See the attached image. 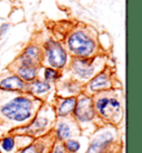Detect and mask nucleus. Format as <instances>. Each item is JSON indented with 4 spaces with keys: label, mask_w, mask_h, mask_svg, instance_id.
I'll return each instance as SVG.
<instances>
[{
    "label": "nucleus",
    "mask_w": 142,
    "mask_h": 153,
    "mask_svg": "<svg viewBox=\"0 0 142 153\" xmlns=\"http://www.w3.org/2000/svg\"><path fill=\"white\" fill-rule=\"evenodd\" d=\"M43 103L28 92L0 91V128L7 133L27 126Z\"/></svg>",
    "instance_id": "nucleus-1"
},
{
    "label": "nucleus",
    "mask_w": 142,
    "mask_h": 153,
    "mask_svg": "<svg viewBox=\"0 0 142 153\" xmlns=\"http://www.w3.org/2000/svg\"><path fill=\"white\" fill-rule=\"evenodd\" d=\"M93 108L100 126L120 128L124 119V103L122 94L115 89H110L92 96Z\"/></svg>",
    "instance_id": "nucleus-2"
},
{
    "label": "nucleus",
    "mask_w": 142,
    "mask_h": 153,
    "mask_svg": "<svg viewBox=\"0 0 142 153\" xmlns=\"http://www.w3.org/2000/svg\"><path fill=\"white\" fill-rule=\"evenodd\" d=\"M54 121H56V115H54L52 105L48 103H43L41 108L36 113L33 119L27 126L18 129L9 131L7 133H10L15 137H23L30 140H35L37 138L43 137L52 131Z\"/></svg>",
    "instance_id": "nucleus-3"
},
{
    "label": "nucleus",
    "mask_w": 142,
    "mask_h": 153,
    "mask_svg": "<svg viewBox=\"0 0 142 153\" xmlns=\"http://www.w3.org/2000/svg\"><path fill=\"white\" fill-rule=\"evenodd\" d=\"M72 118L76 120L78 126H80L82 134H83V132H88L89 131V135H90L99 126H101L98 119H97L96 111H94V108H93L92 97L88 96L83 92L77 97Z\"/></svg>",
    "instance_id": "nucleus-4"
},
{
    "label": "nucleus",
    "mask_w": 142,
    "mask_h": 153,
    "mask_svg": "<svg viewBox=\"0 0 142 153\" xmlns=\"http://www.w3.org/2000/svg\"><path fill=\"white\" fill-rule=\"evenodd\" d=\"M122 141L119 128L111 126H101L92 134L85 153H106Z\"/></svg>",
    "instance_id": "nucleus-5"
},
{
    "label": "nucleus",
    "mask_w": 142,
    "mask_h": 153,
    "mask_svg": "<svg viewBox=\"0 0 142 153\" xmlns=\"http://www.w3.org/2000/svg\"><path fill=\"white\" fill-rule=\"evenodd\" d=\"M65 47L73 58H93L97 51L96 40L83 30L71 32L65 41Z\"/></svg>",
    "instance_id": "nucleus-6"
},
{
    "label": "nucleus",
    "mask_w": 142,
    "mask_h": 153,
    "mask_svg": "<svg viewBox=\"0 0 142 153\" xmlns=\"http://www.w3.org/2000/svg\"><path fill=\"white\" fill-rule=\"evenodd\" d=\"M42 61H46L48 67L57 70L65 69L68 63V52L60 42L50 39L43 45Z\"/></svg>",
    "instance_id": "nucleus-7"
},
{
    "label": "nucleus",
    "mask_w": 142,
    "mask_h": 153,
    "mask_svg": "<svg viewBox=\"0 0 142 153\" xmlns=\"http://www.w3.org/2000/svg\"><path fill=\"white\" fill-rule=\"evenodd\" d=\"M52 133L56 141L65 142L69 139H77L78 137L82 135V131L76 120L72 117H68L56 119Z\"/></svg>",
    "instance_id": "nucleus-8"
},
{
    "label": "nucleus",
    "mask_w": 142,
    "mask_h": 153,
    "mask_svg": "<svg viewBox=\"0 0 142 153\" xmlns=\"http://www.w3.org/2000/svg\"><path fill=\"white\" fill-rule=\"evenodd\" d=\"M110 89H114L113 80L111 78V73L108 70H103L101 72H98L92 79L88 81V83L83 88V93L92 97L96 93L102 91H107Z\"/></svg>",
    "instance_id": "nucleus-9"
},
{
    "label": "nucleus",
    "mask_w": 142,
    "mask_h": 153,
    "mask_svg": "<svg viewBox=\"0 0 142 153\" xmlns=\"http://www.w3.org/2000/svg\"><path fill=\"white\" fill-rule=\"evenodd\" d=\"M71 70L74 76L81 81H89L98 73L93 58H73Z\"/></svg>",
    "instance_id": "nucleus-10"
},
{
    "label": "nucleus",
    "mask_w": 142,
    "mask_h": 153,
    "mask_svg": "<svg viewBox=\"0 0 142 153\" xmlns=\"http://www.w3.org/2000/svg\"><path fill=\"white\" fill-rule=\"evenodd\" d=\"M54 142L52 131L48 134L32 140L26 146L17 150L15 153H49V150Z\"/></svg>",
    "instance_id": "nucleus-11"
},
{
    "label": "nucleus",
    "mask_w": 142,
    "mask_h": 153,
    "mask_svg": "<svg viewBox=\"0 0 142 153\" xmlns=\"http://www.w3.org/2000/svg\"><path fill=\"white\" fill-rule=\"evenodd\" d=\"M42 49L37 45H29L25 48L22 53L17 59V63L26 65H32V67H40L42 62Z\"/></svg>",
    "instance_id": "nucleus-12"
},
{
    "label": "nucleus",
    "mask_w": 142,
    "mask_h": 153,
    "mask_svg": "<svg viewBox=\"0 0 142 153\" xmlns=\"http://www.w3.org/2000/svg\"><path fill=\"white\" fill-rule=\"evenodd\" d=\"M76 101H77V97H69V98L57 97L51 103L56 119L72 117L73 110L76 107Z\"/></svg>",
    "instance_id": "nucleus-13"
},
{
    "label": "nucleus",
    "mask_w": 142,
    "mask_h": 153,
    "mask_svg": "<svg viewBox=\"0 0 142 153\" xmlns=\"http://www.w3.org/2000/svg\"><path fill=\"white\" fill-rule=\"evenodd\" d=\"M51 90H52V84L45 81L43 79H38L37 78L32 82L28 83L27 92L32 97H35L36 99L45 102L47 96L49 94Z\"/></svg>",
    "instance_id": "nucleus-14"
},
{
    "label": "nucleus",
    "mask_w": 142,
    "mask_h": 153,
    "mask_svg": "<svg viewBox=\"0 0 142 153\" xmlns=\"http://www.w3.org/2000/svg\"><path fill=\"white\" fill-rule=\"evenodd\" d=\"M28 83L23 82L18 76L9 74L0 80V91L6 92H27Z\"/></svg>",
    "instance_id": "nucleus-15"
},
{
    "label": "nucleus",
    "mask_w": 142,
    "mask_h": 153,
    "mask_svg": "<svg viewBox=\"0 0 142 153\" xmlns=\"http://www.w3.org/2000/svg\"><path fill=\"white\" fill-rule=\"evenodd\" d=\"M16 76H18L26 83H30L38 76V67H32V65H26L17 63L16 65Z\"/></svg>",
    "instance_id": "nucleus-16"
},
{
    "label": "nucleus",
    "mask_w": 142,
    "mask_h": 153,
    "mask_svg": "<svg viewBox=\"0 0 142 153\" xmlns=\"http://www.w3.org/2000/svg\"><path fill=\"white\" fill-rule=\"evenodd\" d=\"M0 149L4 153H13L17 151V138L10 133L4 134L0 138Z\"/></svg>",
    "instance_id": "nucleus-17"
},
{
    "label": "nucleus",
    "mask_w": 142,
    "mask_h": 153,
    "mask_svg": "<svg viewBox=\"0 0 142 153\" xmlns=\"http://www.w3.org/2000/svg\"><path fill=\"white\" fill-rule=\"evenodd\" d=\"M61 76V73L60 71L57 69H54V68H50V67H47L43 70V80L49 82V83H52V82H56L60 79Z\"/></svg>",
    "instance_id": "nucleus-18"
},
{
    "label": "nucleus",
    "mask_w": 142,
    "mask_h": 153,
    "mask_svg": "<svg viewBox=\"0 0 142 153\" xmlns=\"http://www.w3.org/2000/svg\"><path fill=\"white\" fill-rule=\"evenodd\" d=\"M62 143H63V146L68 153H78L80 151L81 144L77 139H69Z\"/></svg>",
    "instance_id": "nucleus-19"
},
{
    "label": "nucleus",
    "mask_w": 142,
    "mask_h": 153,
    "mask_svg": "<svg viewBox=\"0 0 142 153\" xmlns=\"http://www.w3.org/2000/svg\"><path fill=\"white\" fill-rule=\"evenodd\" d=\"M49 153H68V152L65 151L62 142H59L54 140V142L52 143V146H51V148H50V150H49Z\"/></svg>",
    "instance_id": "nucleus-20"
},
{
    "label": "nucleus",
    "mask_w": 142,
    "mask_h": 153,
    "mask_svg": "<svg viewBox=\"0 0 142 153\" xmlns=\"http://www.w3.org/2000/svg\"><path fill=\"white\" fill-rule=\"evenodd\" d=\"M106 153H123V143H122V141L119 142L117 146H114L113 148H111V149L109 150V151H107Z\"/></svg>",
    "instance_id": "nucleus-21"
},
{
    "label": "nucleus",
    "mask_w": 142,
    "mask_h": 153,
    "mask_svg": "<svg viewBox=\"0 0 142 153\" xmlns=\"http://www.w3.org/2000/svg\"><path fill=\"white\" fill-rule=\"evenodd\" d=\"M9 25L8 23H4V25H1L0 26V38H2L6 33H7V31L9 30Z\"/></svg>",
    "instance_id": "nucleus-22"
},
{
    "label": "nucleus",
    "mask_w": 142,
    "mask_h": 153,
    "mask_svg": "<svg viewBox=\"0 0 142 153\" xmlns=\"http://www.w3.org/2000/svg\"><path fill=\"white\" fill-rule=\"evenodd\" d=\"M0 153H2V151H1V149H0Z\"/></svg>",
    "instance_id": "nucleus-23"
},
{
    "label": "nucleus",
    "mask_w": 142,
    "mask_h": 153,
    "mask_svg": "<svg viewBox=\"0 0 142 153\" xmlns=\"http://www.w3.org/2000/svg\"><path fill=\"white\" fill-rule=\"evenodd\" d=\"M2 153H4V152H2Z\"/></svg>",
    "instance_id": "nucleus-24"
}]
</instances>
